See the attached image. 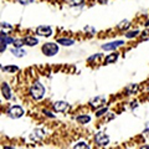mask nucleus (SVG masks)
<instances>
[{"label": "nucleus", "instance_id": "nucleus-1", "mask_svg": "<svg viewBox=\"0 0 149 149\" xmlns=\"http://www.w3.org/2000/svg\"><path fill=\"white\" fill-rule=\"evenodd\" d=\"M30 95L32 96V98L35 100H41L45 95V87L42 83H40L39 81H36L32 83V86L30 88Z\"/></svg>", "mask_w": 149, "mask_h": 149}, {"label": "nucleus", "instance_id": "nucleus-2", "mask_svg": "<svg viewBox=\"0 0 149 149\" xmlns=\"http://www.w3.org/2000/svg\"><path fill=\"white\" fill-rule=\"evenodd\" d=\"M42 52L46 56H54L58 52V46L55 42H47L42 46Z\"/></svg>", "mask_w": 149, "mask_h": 149}, {"label": "nucleus", "instance_id": "nucleus-3", "mask_svg": "<svg viewBox=\"0 0 149 149\" xmlns=\"http://www.w3.org/2000/svg\"><path fill=\"white\" fill-rule=\"evenodd\" d=\"M8 114H9V117H11V118H20L21 116L24 114V109H22L20 106H13V107H10Z\"/></svg>", "mask_w": 149, "mask_h": 149}, {"label": "nucleus", "instance_id": "nucleus-4", "mask_svg": "<svg viewBox=\"0 0 149 149\" xmlns=\"http://www.w3.org/2000/svg\"><path fill=\"white\" fill-rule=\"evenodd\" d=\"M36 34L40 35V36H45V37H49L52 35V29L49 26V25H41L36 29Z\"/></svg>", "mask_w": 149, "mask_h": 149}, {"label": "nucleus", "instance_id": "nucleus-5", "mask_svg": "<svg viewBox=\"0 0 149 149\" xmlns=\"http://www.w3.org/2000/svg\"><path fill=\"white\" fill-rule=\"evenodd\" d=\"M95 142L98 144V146H107V144H108V142H109V137L107 136L106 133L100 132V133H97V134H96Z\"/></svg>", "mask_w": 149, "mask_h": 149}, {"label": "nucleus", "instance_id": "nucleus-6", "mask_svg": "<svg viewBox=\"0 0 149 149\" xmlns=\"http://www.w3.org/2000/svg\"><path fill=\"white\" fill-rule=\"evenodd\" d=\"M104 103H106V97H103V96H97V97H95V98H92L90 101V104H91V107H93V108L103 107Z\"/></svg>", "mask_w": 149, "mask_h": 149}, {"label": "nucleus", "instance_id": "nucleus-7", "mask_svg": "<svg viewBox=\"0 0 149 149\" xmlns=\"http://www.w3.org/2000/svg\"><path fill=\"white\" fill-rule=\"evenodd\" d=\"M123 44H124V41H122V40H117V41H113V42H108V44L102 45V49H103L104 51H112V50H114V49L119 47V46H122Z\"/></svg>", "mask_w": 149, "mask_h": 149}, {"label": "nucleus", "instance_id": "nucleus-8", "mask_svg": "<svg viewBox=\"0 0 149 149\" xmlns=\"http://www.w3.org/2000/svg\"><path fill=\"white\" fill-rule=\"evenodd\" d=\"M68 108H70L68 103L67 102H63V101H58L54 104V109L56 112H66Z\"/></svg>", "mask_w": 149, "mask_h": 149}, {"label": "nucleus", "instance_id": "nucleus-9", "mask_svg": "<svg viewBox=\"0 0 149 149\" xmlns=\"http://www.w3.org/2000/svg\"><path fill=\"white\" fill-rule=\"evenodd\" d=\"M45 137V132L42 129H35L31 134V139L32 141H41Z\"/></svg>", "mask_w": 149, "mask_h": 149}, {"label": "nucleus", "instance_id": "nucleus-10", "mask_svg": "<svg viewBox=\"0 0 149 149\" xmlns=\"http://www.w3.org/2000/svg\"><path fill=\"white\" fill-rule=\"evenodd\" d=\"M1 93H3V96L5 97L6 100H10L11 98V91H10V88H9V85L8 83L4 82L3 85H1Z\"/></svg>", "mask_w": 149, "mask_h": 149}, {"label": "nucleus", "instance_id": "nucleus-11", "mask_svg": "<svg viewBox=\"0 0 149 149\" xmlns=\"http://www.w3.org/2000/svg\"><path fill=\"white\" fill-rule=\"evenodd\" d=\"M24 44L27 45V46H35V45L39 44V40L34 36H26L24 39Z\"/></svg>", "mask_w": 149, "mask_h": 149}, {"label": "nucleus", "instance_id": "nucleus-12", "mask_svg": "<svg viewBox=\"0 0 149 149\" xmlns=\"http://www.w3.org/2000/svg\"><path fill=\"white\" fill-rule=\"evenodd\" d=\"M118 56H119L118 52H114V54H112L109 56H107L106 60H104V63L108 65V63H112V62H116L117 61V58H118Z\"/></svg>", "mask_w": 149, "mask_h": 149}, {"label": "nucleus", "instance_id": "nucleus-13", "mask_svg": "<svg viewBox=\"0 0 149 149\" xmlns=\"http://www.w3.org/2000/svg\"><path fill=\"white\" fill-rule=\"evenodd\" d=\"M11 54H14V56H16V57H22L24 55H26V52L22 49H20V47H14L11 49Z\"/></svg>", "mask_w": 149, "mask_h": 149}, {"label": "nucleus", "instance_id": "nucleus-14", "mask_svg": "<svg viewBox=\"0 0 149 149\" xmlns=\"http://www.w3.org/2000/svg\"><path fill=\"white\" fill-rule=\"evenodd\" d=\"M57 44L60 45H63V46H71L74 44V41L71 39H58L57 40Z\"/></svg>", "mask_w": 149, "mask_h": 149}, {"label": "nucleus", "instance_id": "nucleus-15", "mask_svg": "<svg viewBox=\"0 0 149 149\" xmlns=\"http://www.w3.org/2000/svg\"><path fill=\"white\" fill-rule=\"evenodd\" d=\"M76 120L78 123H82V124H85V123H88L91 120V117L90 116H78V117L76 118Z\"/></svg>", "mask_w": 149, "mask_h": 149}, {"label": "nucleus", "instance_id": "nucleus-16", "mask_svg": "<svg viewBox=\"0 0 149 149\" xmlns=\"http://www.w3.org/2000/svg\"><path fill=\"white\" fill-rule=\"evenodd\" d=\"M73 149H90V147H88V144L85 143V142H80L77 143L76 146L73 147Z\"/></svg>", "mask_w": 149, "mask_h": 149}, {"label": "nucleus", "instance_id": "nucleus-17", "mask_svg": "<svg viewBox=\"0 0 149 149\" xmlns=\"http://www.w3.org/2000/svg\"><path fill=\"white\" fill-rule=\"evenodd\" d=\"M3 71H6V72H15V71H17V67L16 66H5V67H3L1 68Z\"/></svg>", "mask_w": 149, "mask_h": 149}, {"label": "nucleus", "instance_id": "nucleus-18", "mask_svg": "<svg viewBox=\"0 0 149 149\" xmlns=\"http://www.w3.org/2000/svg\"><path fill=\"white\" fill-rule=\"evenodd\" d=\"M137 90H138V86H137V85H130V86L127 88V92L129 93V95H132V93L137 92Z\"/></svg>", "mask_w": 149, "mask_h": 149}, {"label": "nucleus", "instance_id": "nucleus-19", "mask_svg": "<svg viewBox=\"0 0 149 149\" xmlns=\"http://www.w3.org/2000/svg\"><path fill=\"white\" fill-rule=\"evenodd\" d=\"M129 27V22L127 21V20H124V21H122L120 24L118 25V29L119 30H123V29H128Z\"/></svg>", "mask_w": 149, "mask_h": 149}, {"label": "nucleus", "instance_id": "nucleus-20", "mask_svg": "<svg viewBox=\"0 0 149 149\" xmlns=\"http://www.w3.org/2000/svg\"><path fill=\"white\" fill-rule=\"evenodd\" d=\"M137 34H138V30H136V31H130V32H127V34H125V36H127L128 39H133V37H136V36H137Z\"/></svg>", "mask_w": 149, "mask_h": 149}, {"label": "nucleus", "instance_id": "nucleus-21", "mask_svg": "<svg viewBox=\"0 0 149 149\" xmlns=\"http://www.w3.org/2000/svg\"><path fill=\"white\" fill-rule=\"evenodd\" d=\"M22 45H25V44H24V39H22V40H15V41H14V46H15V47H21Z\"/></svg>", "mask_w": 149, "mask_h": 149}, {"label": "nucleus", "instance_id": "nucleus-22", "mask_svg": "<svg viewBox=\"0 0 149 149\" xmlns=\"http://www.w3.org/2000/svg\"><path fill=\"white\" fill-rule=\"evenodd\" d=\"M106 112H107V108H106V107H102V108H101L100 111H97L96 116H97V117H101V116H103V114L106 113Z\"/></svg>", "mask_w": 149, "mask_h": 149}, {"label": "nucleus", "instance_id": "nucleus-23", "mask_svg": "<svg viewBox=\"0 0 149 149\" xmlns=\"http://www.w3.org/2000/svg\"><path fill=\"white\" fill-rule=\"evenodd\" d=\"M19 3L21 4V5H29V4H31V3H34L35 0H17Z\"/></svg>", "mask_w": 149, "mask_h": 149}, {"label": "nucleus", "instance_id": "nucleus-24", "mask_svg": "<svg viewBox=\"0 0 149 149\" xmlns=\"http://www.w3.org/2000/svg\"><path fill=\"white\" fill-rule=\"evenodd\" d=\"M44 113L47 116V117H50V118H55V116L52 113H50V112H47V111H44Z\"/></svg>", "mask_w": 149, "mask_h": 149}, {"label": "nucleus", "instance_id": "nucleus-25", "mask_svg": "<svg viewBox=\"0 0 149 149\" xmlns=\"http://www.w3.org/2000/svg\"><path fill=\"white\" fill-rule=\"evenodd\" d=\"M144 132H146V133H149V122L146 124V128H144Z\"/></svg>", "mask_w": 149, "mask_h": 149}, {"label": "nucleus", "instance_id": "nucleus-26", "mask_svg": "<svg viewBox=\"0 0 149 149\" xmlns=\"http://www.w3.org/2000/svg\"><path fill=\"white\" fill-rule=\"evenodd\" d=\"M5 49H6V44L1 42V50H0V51H1V52H4V50H5Z\"/></svg>", "mask_w": 149, "mask_h": 149}, {"label": "nucleus", "instance_id": "nucleus-27", "mask_svg": "<svg viewBox=\"0 0 149 149\" xmlns=\"http://www.w3.org/2000/svg\"><path fill=\"white\" fill-rule=\"evenodd\" d=\"M141 149H149V146H144V147H142Z\"/></svg>", "mask_w": 149, "mask_h": 149}, {"label": "nucleus", "instance_id": "nucleus-28", "mask_svg": "<svg viewBox=\"0 0 149 149\" xmlns=\"http://www.w3.org/2000/svg\"><path fill=\"white\" fill-rule=\"evenodd\" d=\"M4 149H15V148H13V147H4Z\"/></svg>", "mask_w": 149, "mask_h": 149}, {"label": "nucleus", "instance_id": "nucleus-29", "mask_svg": "<svg viewBox=\"0 0 149 149\" xmlns=\"http://www.w3.org/2000/svg\"><path fill=\"white\" fill-rule=\"evenodd\" d=\"M146 25H147V26H148V25H149V20H148V21H147V24H146Z\"/></svg>", "mask_w": 149, "mask_h": 149}]
</instances>
